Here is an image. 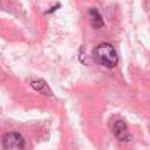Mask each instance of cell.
<instances>
[{
  "label": "cell",
  "instance_id": "cell-2",
  "mask_svg": "<svg viewBox=\"0 0 150 150\" xmlns=\"http://www.w3.org/2000/svg\"><path fill=\"white\" fill-rule=\"evenodd\" d=\"M25 144H26V142H25L23 136L16 131L6 133L1 139V146L6 150H22L25 147Z\"/></svg>",
  "mask_w": 150,
  "mask_h": 150
},
{
  "label": "cell",
  "instance_id": "cell-5",
  "mask_svg": "<svg viewBox=\"0 0 150 150\" xmlns=\"http://www.w3.org/2000/svg\"><path fill=\"white\" fill-rule=\"evenodd\" d=\"M89 15H91V23L95 29H100L103 26V19L100 16V13L96 9H91L89 10Z\"/></svg>",
  "mask_w": 150,
  "mask_h": 150
},
{
  "label": "cell",
  "instance_id": "cell-1",
  "mask_svg": "<svg viewBox=\"0 0 150 150\" xmlns=\"http://www.w3.org/2000/svg\"><path fill=\"white\" fill-rule=\"evenodd\" d=\"M93 57L96 63L103 66L105 69H114L118 64V54L115 48L108 42H102L99 45H96L93 50Z\"/></svg>",
  "mask_w": 150,
  "mask_h": 150
},
{
  "label": "cell",
  "instance_id": "cell-3",
  "mask_svg": "<svg viewBox=\"0 0 150 150\" xmlns=\"http://www.w3.org/2000/svg\"><path fill=\"white\" fill-rule=\"evenodd\" d=\"M112 133L117 137V140H120V142H130L131 140V133L128 131V127H127L125 121H122V120H117L112 124Z\"/></svg>",
  "mask_w": 150,
  "mask_h": 150
},
{
  "label": "cell",
  "instance_id": "cell-4",
  "mask_svg": "<svg viewBox=\"0 0 150 150\" xmlns=\"http://www.w3.org/2000/svg\"><path fill=\"white\" fill-rule=\"evenodd\" d=\"M31 86H32V89H35L38 93H42V95H47V96H52V92H51L50 86H48L44 80H41V79H34V80H31Z\"/></svg>",
  "mask_w": 150,
  "mask_h": 150
}]
</instances>
